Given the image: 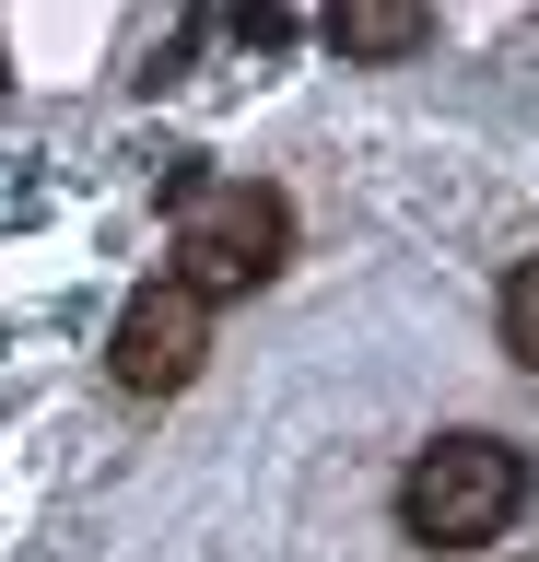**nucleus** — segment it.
Instances as JSON below:
<instances>
[{
    "label": "nucleus",
    "instance_id": "f257e3e1",
    "mask_svg": "<svg viewBox=\"0 0 539 562\" xmlns=\"http://www.w3.org/2000/svg\"><path fill=\"white\" fill-rule=\"evenodd\" d=\"M177 200V293H258L293 258V200L258 176H165Z\"/></svg>",
    "mask_w": 539,
    "mask_h": 562
},
{
    "label": "nucleus",
    "instance_id": "f03ea898",
    "mask_svg": "<svg viewBox=\"0 0 539 562\" xmlns=\"http://www.w3.org/2000/svg\"><path fill=\"white\" fill-rule=\"evenodd\" d=\"M516 504H528V457L504 446V434H434L398 469V527L423 551H481V539L516 527Z\"/></svg>",
    "mask_w": 539,
    "mask_h": 562
},
{
    "label": "nucleus",
    "instance_id": "7ed1b4c3",
    "mask_svg": "<svg viewBox=\"0 0 539 562\" xmlns=\"http://www.w3.org/2000/svg\"><path fill=\"white\" fill-rule=\"evenodd\" d=\"M200 351H212V305L177 293V281H142L130 305H117V340H106V375L130 398H177L200 375Z\"/></svg>",
    "mask_w": 539,
    "mask_h": 562
},
{
    "label": "nucleus",
    "instance_id": "20e7f679",
    "mask_svg": "<svg viewBox=\"0 0 539 562\" xmlns=\"http://www.w3.org/2000/svg\"><path fill=\"white\" fill-rule=\"evenodd\" d=\"M423 35H434L423 0H340V12H328V47H340V59H411Z\"/></svg>",
    "mask_w": 539,
    "mask_h": 562
},
{
    "label": "nucleus",
    "instance_id": "39448f33",
    "mask_svg": "<svg viewBox=\"0 0 539 562\" xmlns=\"http://www.w3.org/2000/svg\"><path fill=\"white\" fill-rule=\"evenodd\" d=\"M493 328H504V351H516V363H539V258H516V270H504Z\"/></svg>",
    "mask_w": 539,
    "mask_h": 562
}]
</instances>
